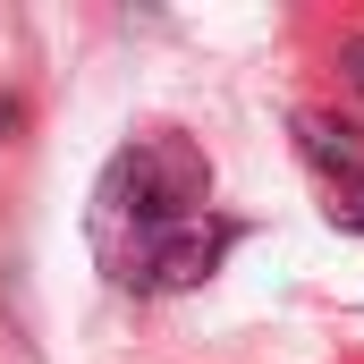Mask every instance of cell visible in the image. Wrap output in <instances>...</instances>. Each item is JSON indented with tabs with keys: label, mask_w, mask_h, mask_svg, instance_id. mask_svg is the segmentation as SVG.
Returning <instances> with one entry per match:
<instances>
[{
	"label": "cell",
	"mask_w": 364,
	"mask_h": 364,
	"mask_svg": "<svg viewBox=\"0 0 364 364\" xmlns=\"http://www.w3.org/2000/svg\"><path fill=\"white\" fill-rule=\"evenodd\" d=\"M296 153L322 170V186H356V178H364V144H356V127H339L331 110H296Z\"/></svg>",
	"instance_id": "2"
},
{
	"label": "cell",
	"mask_w": 364,
	"mask_h": 364,
	"mask_svg": "<svg viewBox=\"0 0 364 364\" xmlns=\"http://www.w3.org/2000/svg\"><path fill=\"white\" fill-rule=\"evenodd\" d=\"M339 77L364 93V34H348V43H339Z\"/></svg>",
	"instance_id": "4"
},
{
	"label": "cell",
	"mask_w": 364,
	"mask_h": 364,
	"mask_svg": "<svg viewBox=\"0 0 364 364\" xmlns=\"http://www.w3.org/2000/svg\"><path fill=\"white\" fill-rule=\"evenodd\" d=\"M331 220L364 237V178H356V186H331Z\"/></svg>",
	"instance_id": "3"
},
{
	"label": "cell",
	"mask_w": 364,
	"mask_h": 364,
	"mask_svg": "<svg viewBox=\"0 0 364 364\" xmlns=\"http://www.w3.org/2000/svg\"><path fill=\"white\" fill-rule=\"evenodd\" d=\"M85 237L119 288L178 296V288H203L220 272V255L237 246V220L212 212V161L186 136L153 127L102 161L93 203H85Z\"/></svg>",
	"instance_id": "1"
},
{
	"label": "cell",
	"mask_w": 364,
	"mask_h": 364,
	"mask_svg": "<svg viewBox=\"0 0 364 364\" xmlns=\"http://www.w3.org/2000/svg\"><path fill=\"white\" fill-rule=\"evenodd\" d=\"M17 127H26V102H9V93H0V144H9Z\"/></svg>",
	"instance_id": "5"
}]
</instances>
